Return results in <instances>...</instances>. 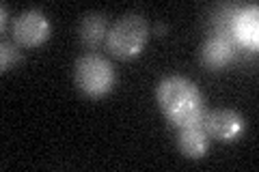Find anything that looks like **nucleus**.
Masks as SVG:
<instances>
[{"instance_id": "9", "label": "nucleus", "mask_w": 259, "mask_h": 172, "mask_svg": "<svg viewBox=\"0 0 259 172\" xmlns=\"http://www.w3.org/2000/svg\"><path fill=\"white\" fill-rule=\"evenodd\" d=\"M236 35L242 43L257 47L259 41V18H257V7H248L236 18Z\"/></svg>"}, {"instance_id": "10", "label": "nucleus", "mask_w": 259, "mask_h": 172, "mask_svg": "<svg viewBox=\"0 0 259 172\" xmlns=\"http://www.w3.org/2000/svg\"><path fill=\"white\" fill-rule=\"evenodd\" d=\"M3 54H0V65H3V71H7V69H11L15 63L20 61V52H18V47L15 45H11V43H3Z\"/></svg>"}, {"instance_id": "3", "label": "nucleus", "mask_w": 259, "mask_h": 172, "mask_svg": "<svg viewBox=\"0 0 259 172\" xmlns=\"http://www.w3.org/2000/svg\"><path fill=\"white\" fill-rule=\"evenodd\" d=\"M76 84L89 97H102L115 84V69L102 56L84 54L76 61Z\"/></svg>"}, {"instance_id": "2", "label": "nucleus", "mask_w": 259, "mask_h": 172, "mask_svg": "<svg viewBox=\"0 0 259 172\" xmlns=\"http://www.w3.org/2000/svg\"><path fill=\"white\" fill-rule=\"evenodd\" d=\"M147 37L149 26L145 18H141L139 13H127L119 18L115 26L110 28L106 35V45L117 59H134L147 43Z\"/></svg>"}, {"instance_id": "11", "label": "nucleus", "mask_w": 259, "mask_h": 172, "mask_svg": "<svg viewBox=\"0 0 259 172\" xmlns=\"http://www.w3.org/2000/svg\"><path fill=\"white\" fill-rule=\"evenodd\" d=\"M0 26H3V28L7 26V7L5 5H3V20H0Z\"/></svg>"}, {"instance_id": "8", "label": "nucleus", "mask_w": 259, "mask_h": 172, "mask_svg": "<svg viewBox=\"0 0 259 172\" xmlns=\"http://www.w3.org/2000/svg\"><path fill=\"white\" fill-rule=\"evenodd\" d=\"M106 37V18L102 13H87L80 22V39L87 47H97Z\"/></svg>"}, {"instance_id": "1", "label": "nucleus", "mask_w": 259, "mask_h": 172, "mask_svg": "<svg viewBox=\"0 0 259 172\" xmlns=\"http://www.w3.org/2000/svg\"><path fill=\"white\" fill-rule=\"evenodd\" d=\"M158 103L164 117L177 127L203 121V99L199 88L182 76H168L158 86Z\"/></svg>"}, {"instance_id": "6", "label": "nucleus", "mask_w": 259, "mask_h": 172, "mask_svg": "<svg viewBox=\"0 0 259 172\" xmlns=\"http://www.w3.org/2000/svg\"><path fill=\"white\" fill-rule=\"evenodd\" d=\"M177 144H180V149H182V153L186 155V157L199 159L207 153V132L201 127V123L182 127L180 138H177Z\"/></svg>"}, {"instance_id": "5", "label": "nucleus", "mask_w": 259, "mask_h": 172, "mask_svg": "<svg viewBox=\"0 0 259 172\" xmlns=\"http://www.w3.org/2000/svg\"><path fill=\"white\" fill-rule=\"evenodd\" d=\"M205 123V132L209 136L218 138L223 142H229V140H236V138L242 134L244 129V121L238 112H233L229 108H218V110H212L203 119Z\"/></svg>"}, {"instance_id": "4", "label": "nucleus", "mask_w": 259, "mask_h": 172, "mask_svg": "<svg viewBox=\"0 0 259 172\" xmlns=\"http://www.w3.org/2000/svg\"><path fill=\"white\" fill-rule=\"evenodd\" d=\"M13 37L22 45L35 47L50 37V22L41 11H26L13 22Z\"/></svg>"}, {"instance_id": "7", "label": "nucleus", "mask_w": 259, "mask_h": 172, "mask_svg": "<svg viewBox=\"0 0 259 172\" xmlns=\"http://www.w3.org/2000/svg\"><path fill=\"white\" fill-rule=\"evenodd\" d=\"M201 59L207 67L218 69V67H225L227 63L233 59V45L229 39L225 37H209L205 41L203 50H201Z\"/></svg>"}]
</instances>
